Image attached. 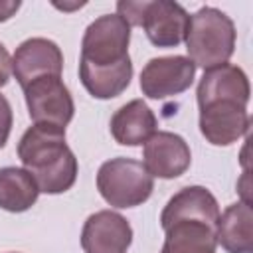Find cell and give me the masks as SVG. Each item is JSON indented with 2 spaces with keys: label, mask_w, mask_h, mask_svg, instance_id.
Listing matches in <instances>:
<instances>
[{
  "label": "cell",
  "mask_w": 253,
  "mask_h": 253,
  "mask_svg": "<svg viewBox=\"0 0 253 253\" xmlns=\"http://www.w3.org/2000/svg\"><path fill=\"white\" fill-rule=\"evenodd\" d=\"M12 123H14L12 107L8 99L0 93V148H4V144L8 142V136L12 132Z\"/></svg>",
  "instance_id": "17"
},
{
  "label": "cell",
  "mask_w": 253,
  "mask_h": 253,
  "mask_svg": "<svg viewBox=\"0 0 253 253\" xmlns=\"http://www.w3.org/2000/svg\"><path fill=\"white\" fill-rule=\"evenodd\" d=\"M235 36V24L225 12L213 6H204L192 14L188 22L184 36L188 59L204 71L219 67L233 55Z\"/></svg>",
  "instance_id": "4"
},
{
  "label": "cell",
  "mask_w": 253,
  "mask_h": 253,
  "mask_svg": "<svg viewBox=\"0 0 253 253\" xmlns=\"http://www.w3.org/2000/svg\"><path fill=\"white\" fill-rule=\"evenodd\" d=\"M24 97L28 115L34 125L65 128L75 115L71 91L63 83L61 75H45L34 79L28 87H24Z\"/></svg>",
  "instance_id": "7"
},
{
  "label": "cell",
  "mask_w": 253,
  "mask_h": 253,
  "mask_svg": "<svg viewBox=\"0 0 253 253\" xmlns=\"http://www.w3.org/2000/svg\"><path fill=\"white\" fill-rule=\"evenodd\" d=\"M196 65L186 55H166L150 59L140 71V91L148 99H168L190 89Z\"/></svg>",
  "instance_id": "8"
},
{
  "label": "cell",
  "mask_w": 253,
  "mask_h": 253,
  "mask_svg": "<svg viewBox=\"0 0 253 253\" xmlns=\"http://www.w3.org/2000/svg\"><path fill=\"white\" fill-rule=\"evenodd\" d=\"M158 121L142 99H132L111 117V134L123 146H140L156 132Z\"/></svg>",
  "instance_id": "13"
},
{
  "label": "cell",
  "mask_w": 253,
  "mask_h": 253,
  "mask_svg": "<svg viewBox=\"0 0 253 253\" xmlns=\"http://www.w3.org/2000/svg\"><path fill=\"white\" fill-rule=\"evenodd\" d=\"M40 196L34 176L26 168L4 166L0 168V208L12 213L30 210Z\"/></svg>",
  "instance_id": "16"
},
{
  "label": "cell",
  "mask_w": 253,
  "mask_h": 253,
  "mask_svg": "<svg viewBox=\"0 0 253 253\" xmlns=\"http://www.w3.org/2000/svg\"><path fill=\"white\" fill-rule=\"evenodd\" d=\"M249 95H251V87H249V79L245 71L237 65L223 63L219 67L204 71L198 83L196 99L198 103H202V101L215 99V97H233V99H241L249 103Z\"/></svg>",
  "instance_id": "15"
},
{
  "label": "cell",
  "mask_w": 253,
  "mask_h": 253,
  "mask_svg": "<svg viewBox=\"0 0 253 253\" xmlns=\"http://www.w3.org/2000/svg\"><path fill=\"white\" fill-rule=\"evenodd\" d=\"M192 164L188 142L170 130H156L142 148V166L152 178L172 180L182 176Z\"/></svg>",
  "instance_id": "9"
},
{
  "label": "cell",
  "mask_w": 253,
  "mask_h": 253,
  "mask_svg": "<svg viewBox=\"0 0 253 253\" xmlns=\"http://www.w3.org/2000/svg\"><path fill=\"white\" fill-rule=\"evenodd\" d=\"M190 14L184 6L170 0L144 2L142 8V30L148 42L156 47H176L184 42Z\"/></svg>",
  "instance_id": "12"
},
{
  "label": "cell",
  "mask_w": 253,
  "mask_h": 253,
  "mask_svg": "<svg viewBox=\"0 0 253 253\" xmlns=\"http://www.w3.org/2000/svg\"><path fill=\"white\" fill-rule=\"evenodd\" d=\"M132 243L128 219L113 210L91 213L81 229V247L85 253H126Z\"/></svg>",
  "instance_id": "10"
},
{
  "label": "cell",
  "mask_w": 253,
  "mask_h": 253,
  "mask_svg": "<svg viewBox=\"0 0 253 253\" xmlns=\"http://www.w3.org/2000/svg\"><path fill=\"white\" fill-rule=\"evenodd\" d=\"M130 26L119 14H105L93 20L81 40L79 79L95 99L119 97L132 79L128 55Z\"/></svg>",
  "instance_id": "1"
},
{
  "label": "cell",
  "mask_w": 253,
  "mask_h": 253,
  "mask_svg": "<svg viewBox=\"0 0 253 253\" xmlns=\"http://www.w3.org/2000/svg\"><path fill=\"white\" fill-rule=\"evenodd\" d=\"M61 71L63 53L59 45L47 38H30L22 42L12 55V73L22 89L38 77L61 75Z\"/></svg>",
  "instance_id": "11"
},
{
  "label": "cell",
  "mask_w": 253,
  "mask_h": 253,
  "mask_svg": "<svg viewBox=\"0 0 253 253\" xmlns=\"http://www.w3.org/2000/svg\"><path fill=\"white\" fill-rule=\"evenodd\" d=\"M10 75H12V57L4 47V43L0 42V87H4L10 81Z\"/></svg>",
  "instance_id": "18"
},
{
  "label": "cell",
  "mask_w": 253,
  "mask_h": 253,
  "mask_svg": "<svg viewBox=\"0 0 253 253\" xmlns=\"http://www.w3.org/2000/svg\"><path fill=\"white\" fill-rule=\"evenodd\" d=\"M20 6H22L20 0H0V22L10 20L20 10Z\"/></svg>",
  "instance_id": "19"
},
{
  "label": "cell",
  "mask_w": 253,
  "mask_h": 253,
  "mask_svg": "<svg viewBox=\"0 0 253 253\" xmlns=\"http://www.w3.org/2000/svg\"><path fill=\"white\" fill-rule=\"evenodd\" d=\"M217 219L219 206L208 188H182L160 213V225L166 233L160 253H215Z\"/></svg>",
  "instance_id": "2"
},
{
  "label": "cell",
  "mask_w": 253,
  "mask_h": 253,
  "mask_svg": "<svg viewBox=\"0 0 253 253\" xmlns=\"http://www.w3.org/2000/svg\"><path fill=\"white\" fill-rule=\"evenodd\" d=\"M200 132L213 146H229L247 134L251 119L247 103L233 97H215L198 103Z\"/></svg>",
  "instance_id": "6"
},
{
  "label": "cell",
  "mask_w": 253,
  "mask_h": 253,
  "mask_svg": "<svg viewBox=\"0 0 253 253\" xmlns=\"http://www.w3.org/2000/svg\"><path fill=\"white\" fill-rule=\"evenodd\" d=\"M97 190L113 208H136L152 196L154 178L146 172L142 162L119 156L101 164L97 172Z\"/></svg>",
  "instance_id": "5"
},
{
  "label": "cell",
  "mask_w": 253,
  "mask_h": 253,
  "mask_svg": "<svg viewBox=\"0 0 253 253\" xmlns=\"http://www.w3.org/2000/svg\"><path fill=\"white\" fill-rule=\"evenodd\" d=\"M215 241L227 253H253V210L251 204L237 202L219 213Z\"/></svg>",
  "instance_id": "14"
},
{
  "label": "cell",
  "mask_w": 253,
  "mask_h": 253,
  "mask_svg": "<svg viewBox=\"0 0 253 253\" xmlns=\"http://www.w3.org/2000/svg\"><path fill=\"white\" fill-rule=\"evenodd\" d=\"M18 158L43 194H63L77 180L79 164L65 142V128L32 125L18 142Z\"/></svg>",
  "instance_id": "3"
}]
</instances>
